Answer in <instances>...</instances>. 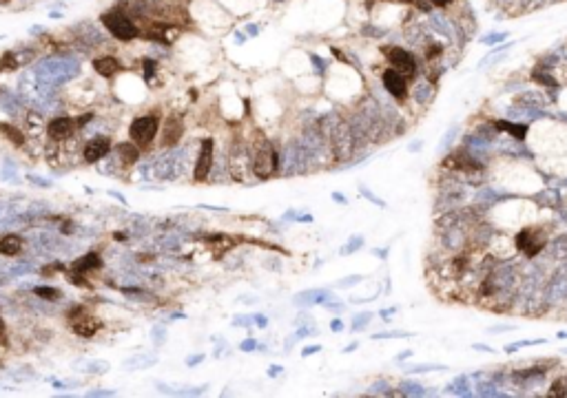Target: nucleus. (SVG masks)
Segmentation results:
<instances>
[{
  "label": "nucleus",
  "mask_w": 567,
  "mask_h": 398,
  "mask_svg": "<svg viewBox=\"0 0 567 398\" xmlns=\"http://www.w3.org/2000/svg\"><path fill=\"white\" fill-rule=\"evenodd\" d=\"M102 25L113 33L118 40L129 42L133 38H137V27L129 20V16L122 14V11H109V14L102 16Z\"/></svg>",
  "instance_id": "obj_1"
},
{
  "label": "nucleus",
  "mask_w": 567,
  "mask_h": 398,
  "mask_svg": "<svg viewBox=\"0 0 567 398\" xmlns=\"http://www.w3.org/2000/svg\"><path fill=\"white\" fill-rule=\"evenodd\" d=\"M155 133H158V117L155 115L137 117V120H133V124L129 128L131 142H135L137 146H147V144L155 137Z\"/></svg>",
  "instance_id": "obj_2"
},
{
  "label": "nucleus",
  "mask_w": 567,
  "mask_h": 398,
  "mask_svg": "<svg viewBox=\"0 0 567 398\" xmlns=\"http://www.w3.org/2000/svg\"><path fill=\"white\" fill-rule=\"evenodd\" d=\"M386 58L390 60V64L399 71L401 75H408L412 77L414 71H416V62L412 58V53H408L405 49H399V47H390V49H383Z\"/></svg>",
  "instance_id": "obj_3"
},
{
  "label": "nucleus",
  "mask_w": 567,
  "mask_h": 398,
  "mask_svg": "<svg viewBox=\"0 0 567 398\" xmlns=\"http://www.w3.org/2000/svg\"><path fill=\"white\" fill-rule=\"evenodd\" d=\"M71 328L80 336H93L100 330V321L91 314H85V307H74L71 310Z\"/></svg>",
  "instance_id": "obj_4"
},
{
  "label": "nucleus",
  "mask_w": 567,
  "mask_h": 398,
  "mask_svg": "<svg viewBox=\"0 0 567 398\" xmlns=\"http://www.w3.org/2000/svg\"><path fill=\"white\" fill-rule=\"evenodd\" d=\"M543 246H545V237L536 230H530V228L523 232H519V237H516V248L523 250L527 257H534Z\"/></svg>",
  "instance_id": "obj_5"
},
{
  "label": "nucleus",
  "mask_w": 567,
  "mask_h": 398,
  "mask_svg": "<svg viewBox=\"0 0 567 398\" xmlns=\"http://www.w3.org/2000/svg\"><path fill=\"white\" fill-rule=\"evenodd\" d=\"M277 168V153L270 146H266L264 150L257 153V160H255V173H257L262 179L270 177Z\"/></svg>",
  "instance_id": "obj_6"
},
{
  "label": "nucleus",
  "mask_w": 567,
  "mask_h": 398,
  "mask_svg": "<svg viewBox=\"0 0 567 398\" xmlns=\"http://www.w3.org/2000/svg\"><path fill=\"white\" fill-rule=\"evenodd\" d=\"M383 84L397 100H403L408 93V84H405V75H401L397 69H388L383 73Z\"/></svg>",
  "instance_id": "obj_7"
},
{
  "label": "nucleus",
  "mask_w": 567,
  "mask_h": 398,
  "mask_svg": "<svg viewBox=\"0 0 567 398\" xmlns=\"http://www.w3.org/2000/svg\"><path fill=\"white\" fill-rule=\"evenodd\" d=\"M210 164H213V142L206 139L202 142V150H199V157L195 164V179L197 182H204L210 173Z\"/></svg>",
  "instance_id": "obj_8"
},
{
  "label": "nucleus",
  "mask_w": 567,
  "mask_h": 398,
  "mask_svg": "<svg viewBox=\"0 0 567 398\" xmlns=\"http://www.w3.org/2000/svg\"><path fill=\"white\" fill-rule=\"evenodd\" d=\"M111 150V139L109 137H96L85 146V160L87 162H98Z\"/></svg>",
  "instance_id": "obj_9"
},
{
  "label": "nucleus",
  "mask_w": 567,
  "mask_h": 398,
  "mask_svg": "<svg viewBox=\"0 0 567 398\" xmlns=\"http://www.w3.org/2000/svg\"><path fill=\"white\" fill-rule=\"evenodd\" d=\"M47 133L51 139H64L74 133V122H71L69 117H55V120L49 122Z\"/></svg>",
  "instance_id": "obj_10"
},
{
  "label": "nucleus",
  "mask_w": 567,
  "mask_h": 398,
  "mask_svg": "<svg viewBox=\"0 0 567 398\" xmlns=\"http://www.w3.org/2000/svg\"><path fill=\"white\" fill-rule=\"evenodd\" d=\"M182 133H184V122H182L180 117H171V120H166L162 144H164V146H175V144L180 142Z\"/></svg>",
  "instance_id": "obj_11"
},
{
  "label": "nucleus",
  "mask_w": 567,
  "mask_h": 398,
  "mask_svg": "<svg viewBox=\"0 0 567 398\" xmlns=\"http://www.w3.org/2000/svg\"><path fill=\"white\" fill-rule=\"evenodd\" d=\"M93 69H96L98 75L111 77V75H115V71L120 69V62L115 58H111V55H104V58L93 60Z\"/></svg>",
  "instance_id": "obj_12"
},
{
  "label": "nucleus",
  "mask_w": 567,
  "mask_h": 398,
  "mask_svg": "<svg viewBox=\"0 0 567 398\" xmlns=\"http://www.w3.org/2000/svg\"><path fill=\"white\" fill-rule=\"evenodd\" d=\"M443 166H448V168H463V171H476V168H481L476 162H472L465 153H454L452 157H448L446 162H443Z\"/></svg>",
  "instance_id": "obj_13"
},
{
  "label": "nucleus",
  "mask_w": 567,
  "mask_h": 398,
  "mask_svg": "<svg viewBox=\"0 0 567 398\" xmlns=\"http://www.w3.org/2000/svg\"><path fill=\"white\" fill-rule=\"evenodd\" d=\"M100 266H102L100 257L93 255V252H89V255L80 257V259H76L74 270H76V272H87V270H96V268H100Z\"/></svg>",
  "instance_id": "obj_14"
},
{
  "label": "nucleus",
  "mask_w": 567,
  "mask_h": 398,
  "mask_svg": "<svg viewBox=\"0 0 567 398\" xmlns=\"http://www.w3.org/2000/svg\"><path fill=\"white\" fill-rule=\"evenodd\" d=\"M494 126H497L499 131L510 133V135L516 137V139H525V135H527V126L525 124H512V122L499 120V122H494Z\"/></svg>",
  "instance_id": "obj_15"
},
{
  "label": "nucleus",
  "mask_w": 567,
  "mask_h": 398,
  "mask_svg": "<svg viewBox=\"0 0 567 398\" xmlns=\"http://www.w3.org/2000/svg\"><path fill=\"white\" fill-rule=\"evenodd\" d=\"M20 248H22L20 237H16V234H5V237L0 239V252H3V255H7V257L18 255Z\"/></svg>",
  "instance_id": "obj_16"
},
{
  "label": "nucleus",
  "mask_w": 567,
  "mask_h": 398,
  "mask_svg": "<svg viewBox=\"0 0 567 398\" xmlns=\"http://www.w3.org/2000/svg\"><path fill=\"white\" fill-rule=\"evenodd\" d=\"M118 153L122 155L124 164H133V162H137V157H140V150H137V146H133V142L118 144Z\"/></svg>",
  "instance_id": "obj_17"
},
{
  "label": "nucleus",
  "mask_w": 567,
  "mask_h": 398,
  "mask_svg": "<svg viewBox=\"0 0 567 398\" xmlns=\"http://www.w3.org/2000/svg\"><path fill=\"white\" fill-rule=\"evenodd\" d=\"M0 133H3V135H7V139H11L16 146H22V144H25V137H22V133L18 131V128H14L9 124H0Z\"/></svg>",
  "instance_id": "obj_18"
},
{
  "label": "nucleus",
  "mask_w": 567,
  "mask_h": 398,
  "mask_svg": "<svg viewBox=\"0 0 567 398\" xmlns=\"http://www.w3.org/2000/svg\"><path fill=\"white\" fill-rule=\"evenodd\" d=\"M33 292H36L38 296H42V299H47V301H55L60 296V290L49 288V285H40V288H36Z\"/></svg>",
  "instance_id": "obj_19"
},
{
  "label": "nucleus",
  "mask_w": 567,
  "mask_h": 398,
  "mask_svg": "<svg viewBox=\"0 0 567 398\" xmlns=\"http://www.w3.org/2000/svg\"><path fill=\"white\" fill-rule=\"evenodd\" d=\"M563 385H565V380H556V383H554V387L549 389V396H565Z\"/></svg>",
  "instance_id": "obj_20"
},
{
  "label": "nucleus",
  "mask_w": 567,
  "mask_h": 398,
  "mask_svg": "<svg viewBox=\"0 0 567 398\" xmlns=\"http://www.w3.org/2000/svg\"><path fill=\"white\" fill-rule=\"evenodd\" d=\"M3 69H16V60H14V55H9V53H5V58H3Z\"/></svg>",
  "instance_id": "obj_21"
},
{
  "label": "nucleus",
  "mask_w": 567,
  "mask_h": 398,
  "mask_svg": "<svg viewBox=\"0 0 567 398\" xmlns=\"http://www.w3.org/2000/svg\"><path fill=\"white\" fill-rule=\"evenodd\" d=\"M89 120H91V115H82V117H78V122H76V124H78V126H82V124H87Z\"/></svg>",
  "instance_id": "obj_22"
},
{
  "label": "nucleus",
  "mask_w": 567,
  "mask_h": 398,
  "mask_svg": "<svg viewBox=\"0 0 567 398\" xmlns=\"http://www.w3.org/2000/svg\"><path fill=\"white\" fill-rule=\"evenodd\" d=\"M432 5H437V7H446V5H450V0H430Z\"/></svg>",
  "instance_id": "obj_23"
},
{
  "label": "nucleus",
  "mask_w": 567,
  "mask_h": 398,
  "mask_svg": "<svg viewBox=\"0 0 567 398\" xmlns=\"http://www.w3.org/2000/svg\"><path fill=\"white\" fill-rule=\"evenodd\" d=\"M71 281H74L76 285H87V281H82V277H78V274H76V277H71Z\"/></svg>",
  "instance_id": "obj_24"
},
{
  "label": "nucleus",
  "mask_w": 567,
  "mask_h": 398,
  "mask_svg": "<svg viewBox=\"0 0 567 398\" xmlns=\"http://www.w3.org/2000/svg\"><path fill=\"white\" fill-rule=\"evenodd\" d=\"M536 80H541V82H545V84H554V80L552 77H543V75H534Z\"/></svg>",
  "instance_id": "obj_25"
},
{
  "label": "nucleus",
  "mask_w": 567,
  "mask_h": 398,
  "mask_svg": "<svg viewBox=\"0 0 567 398\" xmlns=\"http://www.w3.org/2000/svg\"><path fill=\"white\" fill-rule=\"evenodd\" d=\"M257 31H259V27H257V25H248V33H251V36H255Z\"/></svg>",
  "instance_id": "obj_26"
},
{
  "label": "nucleus",
  "mask_w": 567,
  "mask_h": 398,
  "mask_svg": "<svg viewBox=\"0 0 567 398\" xmlns=\"http://www.w3.org/2000/svg\"><path fill=\"white\" fill-rule=\"evenodd\" d=\"M317 350H319V347H317V345H313V347H306V350H304V354H315Z\"/></svg>",
  "instance_id": "obj_27"
},
{
  "label": "nucleus",
  "mask_w": 567,
  "mask_h": 398,
  "mask_svg": "<svg viewBox=\"0 0 567 398\" xmlns=\"http://www.w3.org/2000/svg\"><path fill=\"white\" fill-rule=\"evenodd\" d=\"M251 347H255V343H253V341H246V343H242V350H246V352H248V350H251Z\"/></svg>",
  "instance_id": "obj_28"
},
{
  "label": "nucleus",
  "mask_w": 567,
  "mask_h": 398,
  "mask_svg": "<svg viewBox=\"0 0 567 398\" xmlns=\"http://www.w3.org/2000/svg\"><path fill=\"white\" fill-rule=\"evenodd\" d=\"M332 330H341V321H332Z\"/></svg>",
  "instance_id": "obj_29"
},
{
  "label": "nucleus",
  "mask_w": 567,
  "mask_h": 398,
  "mask_svg": "<svg viewBox=\"0 0 567 398\" xmlns=\"http://www.w3.org/2000/svg\"><path fill=\"white\" fill-rule=\"evenodd\" d=\"M3 332H5V325H3V321H0V336H3Z\"/></svg>",
  "instance_id": "obj_30"
},
{
  "label": "nucleus",
  "mask_w": 567,
  "mask_h": 398,
  "mask_svg": "<svg viewBox=\"0 0 567 398\" xmlns=\"http://www.w3.org/2000/svg\"><path fill=\"white\" fill-rule=\"evenodd\" d=\"M399 3H414V0H399Z\"/></svg>",
  "instance_id": "obj_31"
}]
</instances>
